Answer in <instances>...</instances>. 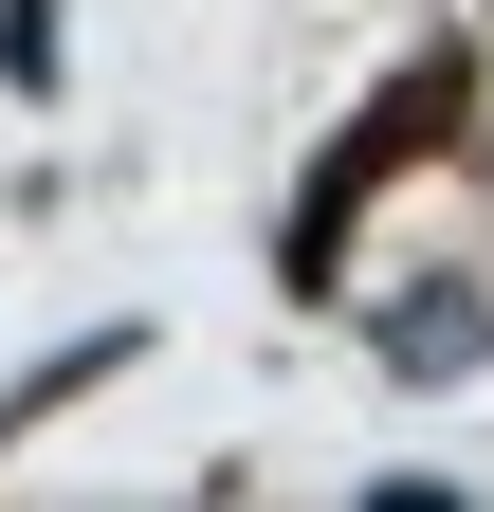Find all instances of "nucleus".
<instances>
[{"label":"nucleus","mask_w":494,"mask_h":512,"mask_svg":"<svg viewBox=\"0 0 494 512\" xmlns=\"http://www.w3.org/2000/svg\"><path fill=\"white\" fill-rule=\"evenodd\" d=\"M458 128H476V55H458V37H421L403 74H385V110L312 147V183H293V238H275V275H293V293H330V275H348V220L385 202L403 165H440Z\"/></svg>","instance_id":"nucleus-1"},{"label":"nucleus","mask_w":494,"mask_h":512,"mask_svg":"<svg viewBox=\"0 0 494 512\" xmlns=\"http://www.w3.org/2000/svg\"><path fill=\"white\" fill-rule=\"evenodd\" d=\"M110 366H147V311H110V330H74V348H55L37 384H0V439H19V421H55V403H92Z\"/></svg>","instance_id":"nucleus-3"},{"label":"nucleus","mask_w":494,"mask_h":512,"mask_svg":"<svg viewBox=\"0 0 494 512\" xmlns=\"http://www.w3.org/2000/svg\"><path fill=\"white\" fill-rule=\"evenodd\" d=\"M74 74V19H55V0H0V92H55Z\"/></svg>","instance_id":"nucleus-4"},{"label":"nucleus","mask_w":494,"mask_h":512,"mask_svg":"<svg viewBox=\"0 0 494 512\" xmlns=\"http://www.w3.org/2000/svg\"><path fill=\"white\" fill-rule=\"evenodd\" d=\"M366 348H385V384H476L494 366V275H476V256L385 275V293H366Z\"/></svg>","instance_id":"nucleus-2"}]
</instances>
